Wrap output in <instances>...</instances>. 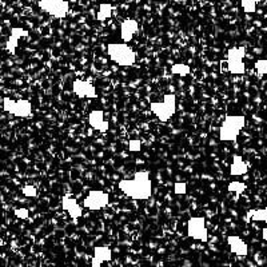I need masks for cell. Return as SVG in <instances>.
Here are the masks:
<instances>
[{"mask_svg": "<svg viewBox=\"0 0 267 267\" xmlns=\"http://www.w3.org/2000/svg\"><path fill=\"white\" fill-rule=\"evenodd\" d=\"M62 207L64 208L72 219H78L82 216V207L78 204L76 199L71 196H63L62 198Z\"/></svg>", "mask_w": 267, "mask_h": 267, "instance_id": "5bb4252c", "label": "cell"}, {"mask_svg": "<svg viewBox=\"0 0 267 267\" xmlns=\"http://www.w3.org/2000/svg\"><path fill=\"white\" fill-rule=\"evenodd\" d=\"M227 188H228V191H230V192H235L236 195H239V194H242L243 191L246 190L247 186L244 184V183L238 182V180H234V182H231L230 184H228V187H227Z\"/></svg>", "mask_w": 267, "mask_h": 267, "instance_id": "7402d4cb", "label": "cell"}, {"mask_svg": "<svg viewBox=\"0 0 267 267\" xmlns=\"http://www.w3.org/2000/svg\"><path fill=\"white\" fill-rule=\"evenodd\" d=\"M119 188L123 194L136 200L148 199L152 194V183L148 171H138L134 174L132 179H122Z\"/></svg>", "mask_w": 267, "mask_h": 267, "instance_id": "6da1fadb", "label": "cell"}, {"mask_svg": "<svg viewBox=\"0 0 267 267\" xmlns=\"http://www.w3.org/2000/svg\"><path fill=\"white\" fill-rule=\"evenodd\" d=\"M15 215L20 219H27L28 218V211H27V208H19V210H15Z\"/></svg>", "mask_w": 267, "mask_h": 267, "instance_id": "484cf974", "label": "cell"}, {"mask_svg": "<svg viewBox=\"0 0 267 267\" xmlns=\"http://www.w3.org/2000/svg\"><path fill=\"white\" fill-rule=\"evenodd\" d=\"M3 106L7 112L12 114L18 118L32 116V104L28 100H12L10 98H6Z\"/></svg>", "mask_w": 267, "mask_h": 267, "instance_id": "8992f818", "label": "cell"}, {"mask_svg": "<svg viewBox=\"0 0 267 267\" xmlns=\"http://www.w3.org/2000/svg\"><path fill=\"white\" fill-rule=\"evenodd\" d=\"M72 91L76 96L82 98V99L83 98H90V99L92 98L94 99L98 96L96 88L87 80H74Z\"/></svg>", "mask_w": 267, "mask_h": 267, "instance_id": "9c48e42d", "label": "cell"}, {"mask_svg": "<svg viewBox=\"0 0 267 267\" xmlns=\"http://www.w3.org/2000/svg\"><path fill=\"white\" fill-rule=\"evenodd\" d=\"M39 6L50 15L62 19L68 14V3L64 0H39Z\"/></svg>", "mask_w": 267, "mask_h": 267, "instance_id": "52a82bcc", "label": "cell"}, {"mask_svg": "<svg viewBox=\"0 0 267 267\" xmlns=\"http://www.w3.org/2000/svg\"><path fill=\"white\" fill-rule=\"evenodd\" d=\"M227 64H228V71L234 75H243L246 72V67L243 60H236V59H227Z\"/></svg>", "mask_w": 267, "mask_h": 267, "instance_id": "2e32d148", "label": "cell"}, {"mask_svg": "<svg viewBox=\"0 0 267 267\" xmlns=\"http://www.w3.org/2000/svg\"><path fill=\"white\" fill-rule=\"evenodd\" d=\"M248 216L254 222H267V206L266 208H259V210L248 211Z\"/></svg>", "mask_w": 267, "mask_h": 267, "instance_id": "e0dca14e", "label": "cell"}, {"mask_svg": "<svg viewBox=\"0 0 267 267\" xmlns=\"http://www.w3.org/2000/svg\"><path fill=\"white\" fill-rule=\"evenodd\" d=\"M23 192H24L27 196H35L36 195V190H35V187L32 186H27L23 188Z\"/></svg>", "mask_w": 267, "mask_h": 267, "instance_id": "4316f807", "label": "cell"}, {"mask_svg": "<svg viewBox=\"0 0 267 267\" xmlns=\"http://www.w3.org/2000/svg\"><path fill=\"white\" fill-rule=\"evenodd\" d=\"M175 194H178V195H183V194H186V191H187V184L186 183H183V182H179V183H175Z\"/></svg>", "mask_w": 267, "mask_h": 267, "instance_id": "d4e9b609", "label": "cell"}, {"mask_svg": "<svg viewBox=\"0 0 267 267\" xmlns=\"http://www.w3.org/2000/svg\"><path fill=\"white\" fill-rule=\"evenodd\" d=\"M262 238L264 239V240H267V227L262 230Z\"/></svg>", "mask_w": 267, "mask_h": 267, "instance_id": "83f0119b", "label": "cell"}, {"mask_svg": "<svg viewBox=\"0 0 267 267\" xmlns=\"http://www.w3.org/2000/svg\"><path fill=\"white\" fill-rule=\"evenodd\" d=\"M150 110L155 114L162 123H166L176 110V96L174 94H168L164 96L163 102H152L150 104Z\"/></svg>", "mask_w": 267, "mask_h": 267, "instance_id": "277c9868", "label": "cell"}, {"mask_svg": "<svg viewBox=\"0 0 267 267\" xmlns=\"http://www.w3.org/2000/svg\"><path fill=\"white\" fill-rule=\"evenodd\" d=\"M128 150L131 152H139V151L142 150V143L139 139H132V140H130L128 142Z\"/></svg>", "mask_w": 267, "mask_h": 267, "instance_id": "cb8c5ba5", "label": "cell"}, {"mask_svg": "<svg viewBox=\"0 0 267 267\" xmlns=\"http://www.w3.org/2000/svg\"><path fill=\"white\" fill-rule=\"evenodd\" d=\"M260 0H240L243 11L246 14H254L256 11V4Z\"/></svg>", "mask_w": 267, "mask_h": 267, "instance_id": "d6986e66", "label": "cell"}, {"mask_svg": "<svg viewBox=\"0 0 267 267\" xmlns=\"http://www.w3.org/2000/svg\"><path fill=\"white\" fill-rule=\"evenodd\" d=\"M187 236L195 240L207 242L208 240V231L206 228V220L203 216H192L187 222Z\"/></svg>", "mask_w": 267, "mask_h": 267, "instance_id": "5b68a950", "label": "cell"}, {"mask_svg": "<svg viewBox=\"0 0 267 267\" xmlns=\"http://www.w3.org/2000/svg\"><path fill=\"white\" fill-rule=\"evenodd\" d=\"M110 198L108 194H106L103 191L99 190H92L83 200V207L88 208V210H100L103 207L108 204Z\"/></svg>", "mask_w": 267, "mask_h": 267, "instance_id": "ba28073f", "label": "cell"}, {"mask_svg": "<svg viewBox=\"0 0 267 267\" xmlns=\"http://www.w3.org/2000/svg\"><path fill=\"white\" fill-rule=\"evenodd\" d=\"M227 243H228V246H230V251L232 254L238 255V256H246L248 254V246H247V243L240 239L236 235H230L228 238H227Z\"/></svg>", "mask_w": 267, "mask_h": 267, "instance_id": "8fae6325", "label": "cell"}, {"mask_svg": "<svg viewBox=\"0 0 267 267\" xmlns=\"http://www.w3.org/2000/svg\"><path fill=\"white\" fill-rule=\"evenodd\" d=\"M246 124L243 115H227L219 128V140L222 142H236L240 130Z\"/></svg>", "mask_w": 267, "mask_h": 267, "instance_id": "7a4b0ae2", "label": "cell"}, {"mask_svg": "<svg viewBox=\"0 0 267 267\" xmlns=\"http://www.w3.org/2000/svg\"><path fill=\"white\" fill-rule=\"evenodd\" d=\"M255 70L259 75H267V59H259L255 62Z\"/></svg>", "mask_w": 267, "mask_h": 267, "instance_id": "603a6c76", "label": "cell"}, {"mask_svg": "<svg viewBox=\"0 0 267 267\" xmlns=\"http://www.w3.org/2000/svg\"><path fill=\"white\" fill-rule=\"evenodd\" d=\"M246 55V48L244 47H234L228 50L227 52V59H236V60H243Z\"/></svg>", "mask_w": 267, "mask_h": 267, "instance_id": "ac0fdd59", "label": "cell"}, {"mask_svg": "<svg viewBox=\"0 0 267 267\" xmlns=\"http://www.w3.org/2000/svg\"><path fill=\"white\" fill-rule=\"evenodd\" d=\"M248 171L247 163L242 159L240 155H234L232 158V164L230 166V175L238 176V175H244Z\"/></svg>", "mask_w": 267, "mask_h": 267, "instance_id": "9a60e30c", "label": "cell"}, {"mask_svg": "<svg viewBox=\"0 0 267 267\" xmlns=\"http://www.w3.org/2000/svg\"><path fill=\"white\" fill-rule=\"evenodd\" d=\"M171 72L174 74V75H179V76H186V75L190 74V67L179 63V64H174L171 67Z\"/></svg>", "mask_w": 267, "mask_h": 267, "instance_id": "ffe728a7", "label": "cell"}, {"mask_svg": "<svg viewBox=\"0 0 267 267\" xmlns=\"http://www.w3.org/2000/svg\"><path fill=\"white\" fill-rule=\"evenodd\" d=\"M88 122L90 126H91L94 130L100 131V132H106L110 127L108 122L106 120L104 115H103V112L99 111V110H95V111H92V112L90 114Z\"/></svg>", "mask_w": 267, "mask_h": 267, "instance_id": "4fadbf2b", "label": "cell"}, {"mask_svg": "<svg viewBox=\"0 0 267 267\" xmlns=\"http://www.w3.org/2000/svg\"><path fill=\"white\" fill-rule=\"evenodd\" d=\"M138 22L134 20V19H126V20L122 23L120 27V35L123 42H124V43H128V42L132 40V38L138 34Z\"/></svg>", "mask_w": 267, "mask_h": 267, "instance_id": "30bf717a", "label": "cell"}, {"mask_svg": "<svg viewBox=\"0 0 267 267\" xmlns=\"http://www.w3.org/2000/svg\"><path fill=\"white\" fill-rule=\"evenodd\" d=\"M107 52L111 60L123 67H131L136 60L132 50L124 43H111L107 46Z\"/></svg>", "mask_w": 267, "mask_h": 267, "instance_id": "3957f363", "label": "cell"}, {"mask_svg": "<svg viewBox=\"0 0 267 267\" xmlns=\"http://www.w3.org/2000/svg\"><path fill=\"white\" fill-rule=\"evenodd\" d=\"M111 12H112V7L110 4H102L100 8H99V12H98V20H106L111 16Z\"/></svg>", "mask_w": 267, "mask_h": 267, "instance_id": "44dd1931", "label": "cell"}, {"mask_svg": "<svg viewBox=\"0 0 267 267\" xmlns=\"http://www.w3.org/2000/svg\"><path fill=\"white\" fill-rule=\"evenodd\" d=\"M112 259V251L107 246H98L94 248V258L91 260V266L99 267L103 262H110Z\"/></svg>", "mask_w": 267, "mask_h": 267, "instance_id": "7c38bea8", "label": "cell"}]
</instances>
